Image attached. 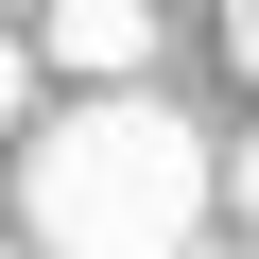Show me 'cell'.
I'll return each mask as SVG.
<instances>
[{
  "label": "cell",
  "mask_w": 259,
  "mask_h": 259,
  "mask_svg": "<svg viewBox=\"0 0 259 259\" xmlns=\"http://www.w3.org/2000/svg\"><path fill=\"white\" fill-rule=\"evenodd\" d=\"M35 52L87 69V87H139L156 69V0H35Z\"/></svg>",
  "instance_id": "obj_2"
},
{
  "label": "cell",
  "mask_w": 259,
  "mask_h": 259,
  "mask_svg": "<svg viewBox=\"0 0 259 259\" xmlns=\"http://www.w3.org/2000/svg\"><path fill=\"white\" fill-rule=\"evenodd\" d=\"M225 52H242V69H259V0H225Z\"/></svg>",
  "instance_id": "obj_3"
},
{
  "label": "cell",
  "mask_w": 259,
  "mask_h": 259,
  "mask_svg": "<svg viewBox=\"0 0 259 259\" xmlns=\"http://www.w3.org/2000/svg\"><path fill=\"white\" fill-rule=\"evenodd\" d=\"M18 225H35V259H190L207 242V139L156 87H87L18 156Z\"/></svg>",
  "instance_id": "obj_1"
},
{
  "label": "cell",
  "mask_w": 259,
  "mask_h": 259,
  "mask_svg": "<svg viewBox=\"0 0 259 259\" xmlns=\"http://www.w3.org/2000/svg\"><path fill=\"white\" fill-rule=\"evenodd\" d=\"M242 242H259V139H242Z\"/></svg>",
  "instance_id": "obj_4"
}]
</instances>
